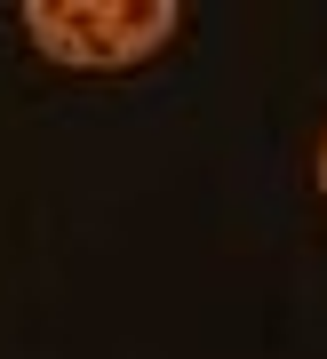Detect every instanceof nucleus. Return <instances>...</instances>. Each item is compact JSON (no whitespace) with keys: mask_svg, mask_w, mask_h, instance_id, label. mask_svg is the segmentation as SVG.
Instances as JSON below:
<instances>
[{"mask_svg":"<svg viewBox=\"0 0 327 359\" xmlns=\"http://www.w3.org/2000/svg\"><path fill=\"white\" fill-rule=\"evenodd\" d=\"M319 192H327V144H319Z\"/></svg>","mask_w":327,"mask_h":359,"instance_id":"nucleus-2","label":"nucleus"},{"mask_svg":"<svg viewBox=\"0 0 327 359\" xmlns=\"http://www.w3.org/2000/svg\"><path fill=\"white\" fill-rule=\"evenodd\" d=\"M184 25L176 0H25V40L48 65H144L152 48H168V32Z\"/></svg>","mask_w":327,"mask_h":359,"instance_id":"nucleus-1","label":"nucleus"}]
</instances>
